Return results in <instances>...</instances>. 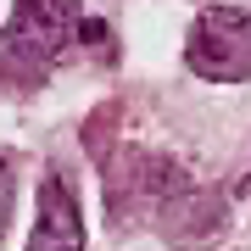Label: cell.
I'll return each instance as SVG.
<instances>
[{
    "label": "cell",
    "instance_id": "cell-3",
    "mask_svg": "<svg viewBox=\"0 0 251 251\" xmlns=\"http://www.w3.org/2000/svg\"><path fill=\"white\" fill-rule=\"evenodd\" d=\"M78 246H84L78 201L62 184V173H45V184H39V224L28 234V251H78Z\"/></svg>",
    "mask_w": 251,
    "mask_h": 251
},
{
    "label": "cell",
    "instance_id": "cell-1",
    "mask_svg": "<svg viewBox=\"0 0 251 251\" xmlns=\"http://www.w3.org/2000/svg\"><path fill=\"white\" fill-rule=\"evenodd\" d=\"M73 23H78V0H17L6 39H0V84L28 90L45 78V67L62 56Z\"/></svg>",
    "mask_w": 251,
    "mask_h": 251
},
{
    "label": "cell",
    "instance_id": "cell-2",
    "mask_svg": "<svg viewBox=\"0 0 251 251\" xmlns=\"http://www.w3.org/2000/svg\"><path fill=\"white\" fill-rule=\"evenodd\" d=\"M190 67L201 78H251V11H234V6H212L201 11L196 28H190Z\"/></svg>",
    "mask_w": 251,
    "mask_h": 251
},
{
    "label": "cell",
    "instance_id": "cell-5",
    "mask_svg": "<svg viewBox=\"0 0 251 251\" xmlns=\"http://www.w3.org/2000/svg\"><path fill=\"white\" fill-rule=\"evenodd\" d=\"M246 190H251V179H246Z\"/></svg>",
    "mask_w": 251,
    "mask_h": 251
},
{
    "label": "cell",
    "instance_id": "cell-4",
    "mask_svg": "<svg viewBox=\"0 0 251 251\" xmlns=\"http://www.w3.org/2000/svg\"><path fill=\"white\" fill-rule=\"evenodd\" d=\"M6 224H11V173L0 162V234H6Z\"/></svg>",
    "mask_w": 251,
    "mask_h": 251
}]
</instances>
